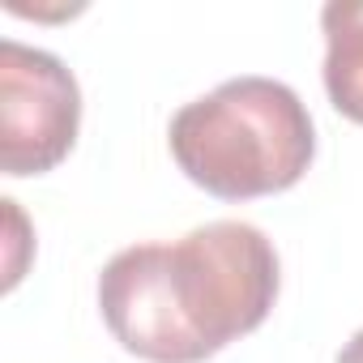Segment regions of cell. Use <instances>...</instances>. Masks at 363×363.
Instances as JSON below:
<instances>
[{"label":"cell","instance_id":"obj_1","mask_svg":"<svg viewBox=\"0 0 363 363\" xmlns=\"http://www.w3.org/2000/svg\"><path fill=\"white\" fill-rule=\"evenodd\" d=\"M278 299V252L252 223H206L175 244H133L99 274L111 337L150 363H201L252 333Z\"/></svg>","mask_w":363,"mask_h":363},{"label":"cell","instance_id":"obj_2","mask_svg":"<svg viewBox=\"0 0 363 363\" xmlns=\"http://www.w3.org/2000/svg\"><path fill=\"white\" fill-rule=\"evenodd\" d=\"M167 145L210 197L252 201L299 184L316 154V128L286 82L231 77L171 116Z\"/></svg>","mask_w":363,"mask_h":363},{"label":"cell","instance_id":"obj_3","mask_svg":"<svg viewBox=\"0 0 363 363\" xmlns=\"http://www.w3.org/2000/svg\"><path fill=\"white\" fill-rule=\"evenodd\" d=\"M82 90L60 56L0 43V167L5 175H43L77 141Z\"/></svg>","mask_w":363,"mask_h":363},{"label":"cell","instance_id":"obj_4","mask_svg":"<svg viewBox=\"0 0 363 363\" xmlns=\"http://www.w3.org/2000/svg\"><path fill=\"white\" fill-rule=\"evenodd\" d=\"M325 30V90L329 103L363 124V0H333L320 9Z\"/></svg>","mask_w":363,"mask_h":363},{"label":"cell","instance_id":"obj_5","mask_svg":"<svg viewBox=\"0 0 363 363\" xmlns=\"http://www.w3.org/2000/svg\"><path fill=\"white\" fill-rule=\"evenodd\" d=\"M337 363H363V329H359L342 350H337Z\"/></svg>","mask_w":363,"mask_h":363}]
</instances>
